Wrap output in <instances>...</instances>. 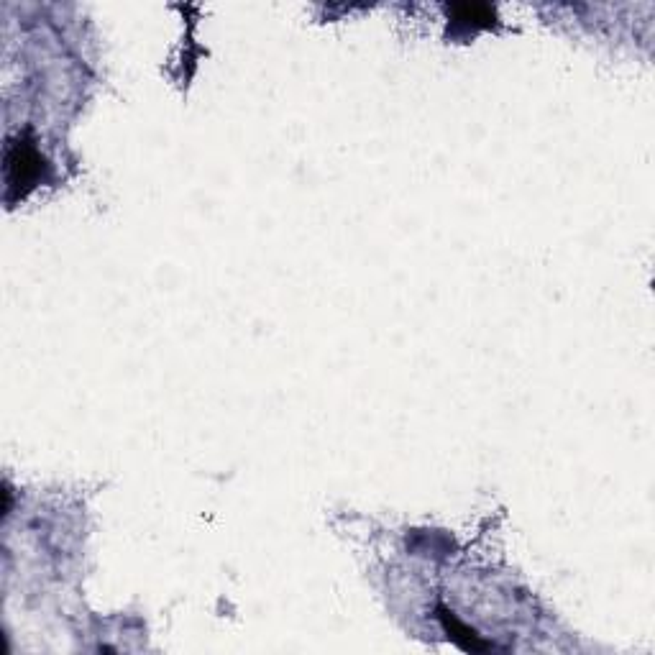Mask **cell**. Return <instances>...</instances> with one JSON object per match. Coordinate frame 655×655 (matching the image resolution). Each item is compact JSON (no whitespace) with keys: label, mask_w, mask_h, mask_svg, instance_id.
I'll use <instances>...</instances> for the list:
<instances>
[{"label":"cell","mask_w":655,"mask_h":655,"mask_svg":"<svg viewBox=\"0 0 655 655\" xmlns=\"http://www.w3.org/2000/svg\"><path fill=\"white\" fill-rule=\"evenodd\" d=\"M446 16L453 29H461L464 34L476 29H492L499 21L497 8L489 3H451L446 6Z\"/></svg>","instance_id":"obj_3"},{"label":"cell","mask_w":655,"mask_h":655,"mask_svg":"<svg viewBox=\"0 0 655 655\" xmlns=\"http://www.w3.org/2000/svg\"><path fill=\"white\" fill-rule=\"evenodd\" d=\"M3 172H6L8 205L21 203L24 198H29L36 187L49 180L52 167H49L47 157L36 146V139L29 128L13 136V139H8L6 157H3Z\"/></svg>","instance_id":"obj_1"},{"label":"cell","mask_w":655,"mask_h":655,"mask_svg":"<svg viewBox=\"0 0 655 655\" xmlns=\"http://www.w3.org/2000/svg\"><path fill=\"white\" fill-rule=\"evenodd\" d=\"M435 617H438V622L443 625L448 638H451L458 648L466 650V653H487V650L494 648V645L489 643V640H484L479 632L471 630L469 625H464V622L458 620L456 612L448 609L446 604H438V607H435Z\"/></svg>","instance_id":"obj_2"}]
</instances>
